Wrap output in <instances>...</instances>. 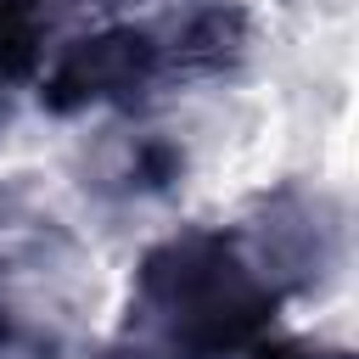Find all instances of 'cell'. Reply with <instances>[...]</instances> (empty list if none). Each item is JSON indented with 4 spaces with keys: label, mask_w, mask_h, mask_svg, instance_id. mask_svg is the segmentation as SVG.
<instances>
[{
    "label": "cell",
    "mask_w": 359,
    "mask_h": 359,
    "mask_svg": "<svg viewBox=\"0 0 359 359\" xmlns=\"http://www.w3.org/2000/svg\"><path fill=\"white\" fill-rule=\"evenodd\" d=\"M135 309L174 359H241L275 320V286L219 230H185L146 252Z\"/></svg>",
    "instance_id": "cell-1"
},
{
    "label": "cell",
    "mask_w": 359,
    "mask_h": 359,
    "mask_svg": "<svg viewBox=\"0 0 359 359\" xmlns=\"http://www.w3.org/2000/svg\"><path fill=\"white\" fill-rule=\"evenodd\" d=\"M157 73H163V45L146 28H101L62 50V62L39 84V107L67 118L84 107L135 101L140 90L157 84Z\"/></svg>",
    "instance_id": "cell-2"
},
{
    "label": "cell",
    "mask_w": 359,
    "mask_h": 359,
    "mask_svg": "<svg viewBox=\"0 0 359 359\" xmlns=\"http://www.w3.org/2000/svg\"><path fill=\"white\" fill-rule=\"evenodd\" d=\"M241 45H247V17H241L236 6H208V11H196V17L185 22V34H180V62H185L191 73H219L224 62L241 56Z\"/></svg>",
    "instance_id": "cell-3"
},
{
    "label": "cell",
    "mask_w": 359,
    "mask_h": 359,
    "mask_svg": "<svg viewBox=\"0 0 359 359\" xmlns=\"http://www.w3.org/2000/svg\"><path fill=\"white\" fill-rule=\"evenodd\" d=\"M247 359H342V353H314V348H297V342H258Z\"/></svg>",
    "instance_id": "cell-4"
},
{
    "label": "cell",
    "mask_w": 359,
    "mask_h": 359,
    "mask_svg": "<svg viewBox=\"0 0 359 359\" xmlns=\"http://www.w3.org/2000/svg\"><path fill=\"white\" fill-rule=\"evenodd\" d=\"M107 359H140V353H107Z\"/></svg>",
    "instance_id": "cell-5"
}]
</instances>
